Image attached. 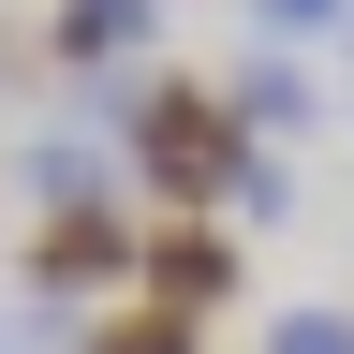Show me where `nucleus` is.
<instances>
[{
    "label": "nucleus",
    "mask_w": 354,
    "mask_h": 354,
    "mask_svg": "<svg viewBox=\"0 0 354 354\" xmlns=\"http://www.w3.org/2000/svg\"><path fill=\"white\" fill-rule=\"evenodd\" d=\"M118 162L148 177L177 221H221V192H236V162H251V133L221 118L207 74H133V104H118Z\"/></svg>",
    "instance_id": "nucleus-1"
},
{
    "label": "nucleus",
    "mask_w": 354,
    "mask_h": 354,
    "mask_svg": "<svg viewBox=\"0 0 354 354\" xmlns=\"http://www.w3.org/2000/svg\"><path fill=\"white\" fill-rule=\"evenodd\" d=\"M30 295L44 310H88V295H133V207H59V221H30Z\"/></svg>",
    "instance_id": "nucleus-2"
},
{
    "label": "nucleus",
    "mask_w": 354,
    "mask_h": 354,
    "mask_svg": "<svg viewBox=\"0 0 354 354\" xmlns=\"http://www.w3.org/2000/svg\"><path fill=\"white\" fill-rule=\"evenodd\" d=\"M221 295H236V221H133V310L207 325Z\"/></svg>",
    "instance_id": "nucleus-3"
},
{
    "label": "nucleus",
    "mask_w": 354,
    "mask_h": 354,
    "mask_svg": "<svg viewBox=\"0 0 354 354\" xmlns=\"http://www.w3.org/2000/svg\"><path fill=\"white\" fill-rule=\"evenodd\" d=\"M148 30H162V0H59V15H44V59L59 74H118Z\"/></svg>",
    "instance_id": "nucleus-4"
},
{
    "label": "nucleus",
    "mask_w": 354,
    "mask_h": 354,
    "mask_svg": "<svg viewBox=\"0 0 354 354\" xmlns=\"http://www.w3.org/2000/svg\"><path fill=\"white\" fill-rule=\"evenodd\" d=\"M15 177H30L44 221H59V207H118V148H104V133H30Z\"/></svg>",
    "instance_id": "nucleus-5"
},
{
    "label": "nucleus",
    "mask_w": 354,
    "mask_h": 354,
    "mask_svg": "<svg viewBox=\"0 0 354 354\" xmlns=\"http://www.w3.org/2000/svg\"><path fill=\"white\" fill-rule=\"evenodd\" d=\"M207 88H221V118H236V133H295V118H310L295 59H236V74H207Z\"/></svg>",
    "instance_id": "nucleus-6"
},
{
    "label": "nucleus",
    "mask_w": 354,
    "mask_h": 354,
    "mask_svg": "<svg viewBox=\"0 0 354 354\" xmlns=\"http://www.w3.org/2000/svg\"><path fill=\"white\" fill-rule=\"evenodd\" d=\"M88 354H207V325H177V310H104V325H88Z\"/></svg>",
    "instance_id": "nucleus-7"
},
{
    "label": "nucleus",
    "mask_w": 354,
    "mask_h": 354,
    "mask_svg": "<svg viewBox=\"0 0 354 354\" xmlns=\"http://www.w3.org/2000/svg\"><path fill=\"white\" fill-rule=\"evenodd\" d=\"M251 30H266V59H281V44H325V30H354V0H251Z\"/></svg>",
    "instance_id": "nucleus-8"
},
{
    "label": "nucleus",
    "mask_w": 354,
    "mask_h": 354,
    "mask_svg": "<svg viewBox=\"0 0 354 354\" xmlns=\"http://www.w3.org/2000/svg\"><path fill=\"white\" fill-rule=\"evenodd\" d=\"M266 354H354V310H281Z\"/></svg>",
    "instance_id": "nucleus-9"
},
{
    "label": "nucleus",
    "mask_w": 354,
    "mask_h": 354,
    "mask_svg": "<svg viewBox=\"0 0 354 354\" xmlns=\"http://www.w3.org/2000/svg\"><path fill=\"white\" fill-rule=\"evenodd\" d=\"M281 192H295V177H281V162H266V148H251V162H236V192H221V221H266V207H281Z\"/></svg>",
    "instance_id": "nucleus-10"
},
{
    "label": "nucleus",
    "mask_w": 354,
    "mask_h": 354,
    "mask_svg": "<svg viewBox=\"0 0 354 354\" xmlns=\"http://www.w3.org/2000/svg\"><path fill=\"white\" fill-rule=\"evenodd\" d=\"M0 354H15V325H0Z\"/></svg>",
    "instance_id": "nucleus-11"
}]
</instances>
